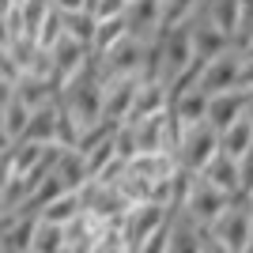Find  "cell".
<instances>
[{
	"label": "cell",
	"instance_id": "7a4b0ae2",
	"mask_svg": "<svg viewBox=\"0 0 253 253\" xmlns=\"http://www.w3.org/2000/svg\"><path fill=\"white\" fill-rule=\"evenodd\" d=\"M215 155H219V128H211V121L181 128L174 159H178V167L185 170V174H204V167H208Z\"/></svg>",
	"mask_w": 253,
	"mask_h": 253
},
{
	"label": "cell",
	"instance_id": "ac0fdd59",
	"mask_svg": "<svg viewBox=\"0 0 253 253\" xmlns=\"http://www.w3.org/2000/svg\"><path fill=\"white\" fill-rule=\"evenodd\" d=\"M128 8V0H87V11L95 15V23H110V19H121Z\"/></svg>",
	"mask_w": 253,
	"mask_h": 253
},
{
	"label": "cell",
	"instance_id": "7c38bea8",
	"mask_svg": "<svg viewBox=\"0 0 253 253\" xmlns=\"http://www.w3.org/2000/svg\"><path fill=\"white\" fill-rule=\"evenodd\" d=\"M167 110H170V87L140 84V95H136V106H132V117H128V121H144V117L167 114Z\"/></svg>",
	"mask_w": 253,
	"mask_h": 253
},
{
	"label": "cell",
	"instance_id": "9c48e42d",
	"mask_svg": "<svg viewBox=\"0 0 253 253\" xmlns=\"http://www.w3.org/2000/svg\"><path fill=\"white\" fill-rule=\"evenodd\" d=\"M208 102H211V95L204 87L193 84V87H181V91L170 95V114H174V121H178L181 128H189V125L208 121Z\"/></svg>",
	"mask_w": 253,
	"mask_h": 253
},
{
	"label": "cell",
	"instance_id": "e0dca14e",
	"mask_svg": "<svg viewBox=\"0 0 253 253\" xmlns=\"http://www.w3.org/2000/svg\"><path fill=\"white\" fill-rule=\"evenodd\" d=\"M159 8H163V31H170V27L189 23L201 8V0H159Z\"/></svg>",
	"mask_w": 253,
	"mask_h": 253
},
{
	"label": "cell",
	"instance_id": "277c9868",
	"mask_svg": "<svg viewBox=\"0 0 253 253\" xmlns=\"http://www.w3.org/2000/svg\"><path fill=\"white\" fill-rule=\"evenodd\" d=\"M211 238L231 253H246L253 246V211H250V197H234L231 208L223 211L215 227H211Z\"/></svg>",
	"mask_w": 253,
	"mask_h": 253
},
{
	"label": "cell",
	"instance_id": "4fadbf2b",
	"mask_svg": "<svg viewBox=\"0 0 253 253\" xmlns=\"http://www.w3.org/2000/svg\"><path fill=\"white\" fill-rule=\"evenodd\" d=\"M204 19H211L223 34H238V11H242V0H201L197 8Z\"/></svg>",
	"mask_w": 253,
	"mask_h": 253
},
{
	"label": "cell",
	"instance_id": "52a82bcc",
	"mask_svg": "<svg viewBox=\"0 0 253 253\" xmlns=\"http://www.w3.org/2000/svg\"><path fill=\"white\" fill-rule=\"evenodd\" d=\"M211 242V231L201 227L197 219H189L185 211H174L170 219V238H167V253H204Z\"/></svg>",
	"mask_w": 253,
	"mask_h": 253
},
{
	"label": "cell",
	"instance_id": "9a60e30c",
	"mask_svg": "<svg viewBox=\"0 0 253 253\" xmlns=\"http://www.w3.org/2000/svg\"><path fill=\"white\" fill-rule=\"evenodd\" d=\"M219 151L231 159H242L246 151H253V121L242 117V121H234L227 132H219Z\"/></svg>",
	"mask_w": 253,
	"mask_h": 253
},
{
	"label": "cell",
	"instance_id": "30bf717a",
	"mask_svg": "<svg viewBox=\"0 0 253 253\" xmlns=\"http://www.w3.org/2000/svg\"><path fill=\"white\" fill-rule=\"evenodd\" d=\"M31 117H34V110H31V106L23 102V98L15 95V91H4V121H0V125H4V151L27 140Z\"/></svg>",
	"mask_w": 253,
	"mask_h": 253
},
{
	"label": "cell",
	"instance_id": "ba28073f",
	"mask_svg": "<svg viewBox=\"0 0 253 253\" xmlns=\"http://www.w3.org/2000/svg\"><path fill=\"white\" fill-rule=\"evenodd\" d=\"M250 95H253V91H246V87H234V91H219V95H211V102H208L211 128L227 132L234 121H242V117H246V106H250Z\"/></svg>",
	"mask_w": 253,
	"mask_h": 253
},
{
	"label": "cell",
	"instance_id": "44dd1931",
	"mask_svg": "<svg viewBox=\"0 0 253 253\" xmlns=\"http://www.w3.org/2000/svg\"><path fill=\"white\" fill-rule=\"evenodd\" d=\"M53 11H61V15H68V11H87V0H49Z\"/></svg>",
	"mask_w": 253,
	"mask_h": 253
},
{
	"label": "cell",
	"instance_id": "d6986e66",
	"mask_svg": "<svg viewBox=\"0 0 253 253\" xmlns=\"http://www.w3.org/2000/svg\"><path fill=\"white\" fill-rule=\"evenodd\" d=\"M238 178H242V197H253V151L238 159Z\"/></svg>",
	"mask_w": 253,
	"mask_h": 253
},
{
	"label": "cell",
	"instance_id": "7402d4cb",
	"mask_svg": "<svg viewBox=\"0 0 253 253\" xmlns=\"http://www.w3.org/2000/svg\"><path fill=\"white\" fill-rule=\"evenodd\" d=\"M204 253H231V250H223V246L215 242V238H211V242H208V250H204Z\"/></svg>",
	"mask_w": 253,
	"mask_h": 253
},
{
	"label": "cell",
	"instance_id": "5bb4252c",
	"mask_svg": "<svg viewBox=\"0 0 253 253\" xmlns=\"http://www.w3.org/2000/svg\"><path fill=\"white\" fill-rule=\"evenodd\" d=\"M84 197L80 193H64V197H57L53 204H45L42 208V219L45 223H57V227H72L76 219H84Z\"/></svg>",
	"mask_w": 253,
	"mask_h": 253
},
{
	"label": "cell",
	"instance_id": "ffe728a7",
	"mask_svg": "<svg viewBox=\"0 0 253 253\" xmlns=\"http://www.w3.org/2000/svg\"><path fill=\"white\" fill-rule=\"evenodd\" d=\"M242 87L253 91V49H242Z\"/></svg>",
	"mask_w": 253,
	"mask_h": 253
},
{
	"label": "cell",
	"instance_id": "5b68a950",
	"mask_svg": "<svg viewBox=\"0 0 253 253\" xmlns=\"http://www.w3.org/2000/svg\"><path fill=\"white\" fill-rule=\"evenodd\" d=\"M197 87H204L208 95H219V91H234V87H242V53L231 49V53H223V57H215V61L201 64Z\"/></svg>",
	"mask_w": 253,
	"mask_h": 253
},
{
	"label": "cell",
	"instance_id": "8fae6325",
	"mask_svg": "<svg viewBox=\"0 0 253 253\" xmlns=\"http://www.w3.org/2000/svg\"><path fill=\"white\" fill-rule=\"evenodd\" d=\"M204 178L215 185V189H223L227 197H242V178H238V159H231V155H215L204 167Z\"/></svg>",
	"mask_w": 253,
	"mask_h": 253
},
{
	"label": "cell",
	"instance_id": "8992f818",
	"mask_svg": "<svg viewBox=\"0 0 253 253\" xmlns=\"http://www.w3.org/2000/svg\"><path fill=\"white\" fill-rule=\"evenodd\" d=\"M189 34H193V49H197V61L201 64H208V61H215V57H223V53L234 49L231 34H223L211 19H204L201 11L189 19Z\"/></svg>",
	"mask_w": 253,
	"mask_h": 253
},
{
	"label": "cell",
	"instance_id": "603a6c76",
	"mask_svg": "<svg viewBox=\"0 0 253 253\" xmlns=\"http://www.w3.org/2000/svg\"><path fill=\"white\" fill-rule=\"evenodd\" d=\"M246 117L253 121V95H250V106H246Z\"/></svg>",
	"mask_w": 253,
	"mask_h": 253
},
{
	"label": "cell",
	"instance_id": "cb8c5ba5",
	"mask_svg": "<svg viewBox=\"0 0 253 253\" xmlns=\"http://www.w3.org/2000/svg\"><path fill=\"white\" fill-rule=\"evenodd\" d=\"M250 211H253V197H250Z\"/></svg>",
	"mask_w": 253,
	"mask_h": 253
},
{
	"label": "cell",
	"instance_id": "6da1fadb",
	"mask_svg": "<svg viewBox=\"0 0 253 253\" xmlns=\"http://www.w3.org/2000/svg\"><path fill=\"white\" fill-rule=\"evenodd\" d=\"M170 219H174V208H167V204H132V208L125 211V219L117 223V231H121V242L128 246V253H136L144 242H151L163 227H170Z\"/></svg>",
	"mask_w": 253,
	"mask_h": 253
},
{
	"label": "cell",
	"instance_id": "2e32d148",
	"mask_svg": "<svg viewBox=\"0 0 253 253\" xmlns=\"http://www.w3.org/2000/svg\"><path fill=\"white\" fill-rule=\"evenodd\" d=\"M31 253H68V227H57V223H38V234H34Z\"/></svg>",
	"mask_w": 253,
	"mask_h": 253
},
{
	"label": "cell",
	"instance_id": "3957f363",
	"mask_svg": "<svg viewBox=\"0 0 253 253\" xmlns=\"http://www.w3.org/2000/svg\"><path fill=\"white\" fill-rule=\"evenodd\" d=\"M234 197H227L223 189H215L204 174H193L189 178V189H185V204H181V211L189 215V219H197L201 227H215V219H219L223 211L231 208Z\"/></svg>",
	"mask_w": 253,
	"mask_h": 253
}]
</instances>
